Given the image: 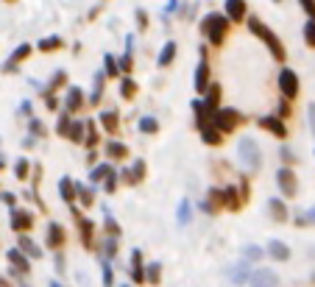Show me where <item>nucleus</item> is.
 Here are the masks:
<instances>
[{
    "instance_id": "f257e3e1",
    "label": "nucleus",
    "mask_w": 315,
    "mask_h": 287,
    "mask_svg": "<svg viewBox=\"0 0 315 287\" xmlns=\"http://www.w3.org/2000/svg\"><path fill=\"white\" fill-rule=\"evenodd\" d=\"M201 34H204L215 48H220V45L226 42V36H229V17L220 14V12L206 14V17L201 20Z\"/></svg>"
},
{
    "instance_id": "f03ea898",
    "label": "nucleus",
    "mask_w": 315,
    "mask_h": 287,
    "mask_svg": "<svg viewBox=\"0 0 315 287\" xmlns=\"http://www.w3.org/2000/svg\"><path fill=\"white\" fill-rule=\"evenodd\" d=\"M249 31H251L254 36H260L262 42L268 45V50H271V56H273V59H279V61L285 59V45L279 42V36L273 34V31L268 28V25L262 23V20H257V17H249Z\"/></svg>"
},
{
    "instance_id": "7ed1b4c3",
    "label": "nucleus",
    "mask_w": 315,
    "mask_h": 287,
    "mask_svg": "<svg viewBox=\"0 0 315 287\" xmlns=\"http://www.w3.org/2000/svg\"><path fill=\"white\" fill-rule=\"evenodd\" d=\"M237 156H240V165L249 170H257L262 165V151L257 145V139H251V137H243L237 142Z\"/></svg>"
},
{
    "instance_id": "20e7f679",
    "label": "nucleus",
    "mask_w": 315,
    "mask_h": 287,
    "mask_svg": "<svg viewBox=\"0 0 315 287\" xmlns=\"http://www.w3.org/2000/svg\"><path fill=\"white\" fill-rule=\"evenodd\" d=\"M243 123V117H240V112L237 109H231V106H226V109H215L212 112V126L218 128L220 134H229V131H234L237 126Z\"/></svg>"
},
{
    "instance_id": "39448f33",
    "label": "nucleus",
    "mask_w": 315,
    "mask_h": 287,
    "mask_svg": "<svg viewBox=\"0 0 315 287\" xmlns=\"http://www.w3.org/2000/svg\"><path fill=\"white\" fill-rule=\"evenodd\" d=\"M279 90H282V95H285L287 101H293V98L298 95V76L290 67H285V70L279 73Z\"/></svg>"
},
{
    "instance_id": "423d86ee",
    "label": "nucleus",
    "mask_w": 315,
    "mask_h": 287,
    "mask_svg": "<svg viewBox=\"0 0 315 287\" xmlns=\"http://www.w3.org/2000/svg\"><path fill=\"white\" fill-rule=\"evenodd\" d=\"M276 184H279V190H282V195H285V198H293V195H296L298 181H296V176H293L290 168H279V170H276Z\"/></svg>"
},
{
    "instance_id": "0eeeda50",
    "label": "nucleus",
    "mask_w": 315,
    "mask_h": 287,
    "mask_svg": "<svg viewBox=\"0 0 315 287\" xmlns=\"http://www.w3.org/2000/svg\"><path fill=\"white\" fill-rule=\"evenodd\" d=\"M257 126H260V128H265V131H271L273 137H279V139H285V137H287V126L282 123V117L265 114V117H260V120H257Z\"/></svg>"
},
{
    "instance_id": "6e6552de",
    "label": "nucleus",
    "mask_w": 315,
    "mask_h": 287,
    "mask_svg": "<svg viewBox=\"0 0 315 287\" xmlns=\"http://www.w3.org/2000/svg\"><path fill=\"white\" fill-rule=\"evenodd\" d=\"M34 226V215H31L28 209H12V229L14 232H28V229Z\"/></svg>"
},
{
    "instance_id": "1a4fd4ad",
    "label": "nucleus",
    "mask_w": 315,
    "mask_h": 287,
    "mask_svg": "<svg viewBox=\"0 0 315 287\" xmlns=\"http://www.w3.org/2000/svg\"><path fill=\"white\" fill-rule=\"evenodd\" d=\"M249 287H279V279L273 270H257L249 276Z\"/></svg>"
},
{
    "instance_id": "9d476101",
    "label": "nucleus",
    "mask_w": 315,
    "mask_h": 287,
    "mask_svg": "<svg viewBox=\"0 0 315 287\" xmlns=\"http://www.w3.org/2000/svg\"><path fill=\"white\" fill-rule=\"evenodd\" d=\"M223 12L229 20H246V12H249V6H246V0H226L223 3Z\"/></svg>"
},
{
    "instance_id": "9b49d317",
    "label": "nucleus",
    "mask_w": 315,
    "mask_h": 287,
    "mask_svg": "<svg viewBox=\"0 0 315 287\" xmlns=\"http://www.w3.org/2000/svg\"><path fill=\"white\" fill-rule=\"evenodd\" d=\"M81 106H84V92H81L78 87H70V90H67V98H64L67 114H75Z\"/></svg>"
},
{
    "instance_id": "f8f14e48",
    "label": "nucleus",
    "mask_w": 315,
    "mask_h": 287,
    "mask_svg": "<svg viewBox=\"0 0 315 287\" xmlns=\"http://www.w3.org/2000/svg\"><path fill=\"white\" fill-rule=\"evenodd\" d=\"M206 87H209V64L201 59V64L195 67V92H198V95H204Z\"/></svg>"
},
{
    "instance_id": "ddd939ff",
    "label": "nucleus",
    "mask_w": 315,
    "mask_h": 287,
    "mask_svg": "<svg viewBox=\"0 0 315 287\" xmlns=\"http://www.w3.org/2000/svg\"><path fill=\"white\" fill-rule=\"evenodd\" d=\"M64 229L61 223H48V248H61L64 245Z\"/></svg>"
},
{
    "instance_id": "4468645a",
    "label": "nucleus",
    "mask_w": 315,
    "mask_h": 287,
    "mask_svg": "<svg viewBox=\"0 0 315 287\" xmlns=\"http://www.w3.org/2000/svg\"><path fill=\"white\" fill-rule=\"evenodd\" d=\"M28 56H31V45L25 42V45H20V48H17V50H14V53H12V59H9L6 64H3V70H6V73H12L14 67H17L20 61H25V59H28Z\"/></svg>"
},
{
    "instance_id": "2eb2a0df",
    "label": "nucleus",
    "mask_w": 315,
    "mask_h": 287,
    "mask_svg": "<svg viewBox=\"0 0 315 287\" xmlns=\"http://www.w3.org/2000/svg\"><path fill=\"white\" fill-rule=\"evenodd\" d=\"M59 195H61V201H64V203H73V201H75V181L70 179V176H61V181H59Z\"/></svg>"
},
{
    "instance_id": "dca6fc26",
    "label": "nucleus",
    "mask_w": 315,
    "mask_h": 287,
    "mask_svg": "<svg viewBox=\"0 0 315 287\" xmlns=\"http://www.w3.org/2000/svg\"><path fill=\"white\" fill-rule=\"evenodd\" d=\"M173 59H176V42H173V39H168V42L162 45V50H159V56H156V64H159V67H168Z\"/></svg>"
},
{
    "instance_id": "f3484780",
    "label": "nucleus",
    "mask_w": 315,
    "mask_h": 287,
    "mask_svg": "<svg viewBox=\"0 0 315 287\" xmlns=\"http://www.w3.org/2000/svg\"><path fill=\"white\" fill-rule=\"evenodd\" d=\"M98 123H101L106 131H117V126H120V114H117L115 109H106V112H101Z\"/></svg>"
},
{
    "instance_id": "a211bd4d",
    "label": "nucleus",
    "mask_w": 315,
    "mask_h": 287,
    "mask_svg": "<svg viewBox=\"0 0 315 287\" xmlns=\"http://www.w3.org/2000/svg\"><path fill=\"white\" fill-rule=\"evenodd\" d=\"M6 257H9V262L14 265V273H17V276H20V273H28V259L23 257V251H20V248H12Z\"/></svg>"
},
{
    "instance_id": "6ab92c4d",
    "label": "nucleus",
    "mask_w": 315,
    "mask_h": 287,
    "mask_svg": "<svg viewBox=\"0 0 315 287\" xmlns=\"http://www.w3.org/2000/svg\"><path fill=\"white\" fill-rule=\"evenodd\" d=\"M131 279L137 281H145V268H142V251H137L134 248V254H131Z\"/></svg>"
},
{
    "instance_id": "aec40b11",
    "label": "nucleus",
    "mask_w": 315,
    "mask_h": 287,
    "mask_svg": "<svg viewBox=\"0 0 315 287\" xmlns=\"http://www.w3.org/2000/svg\"><path fill=\"white\" fill-rule=\"evenodd\" d=\"M142 179H145V162L137 159L131 168L126 170V181H128V184H137V181H142Z\"/></svg>"
},
{
    "instance_id": "412c9836",
    "label": "nucleus",
    "mask_w": 315,
    "mask_h": 287,
    "mask_svg": "<svg viewBox=\"0 0 315 287\" xmlns=\"http://www.w3.org/2000/svg\"><path fill=\"white\" fill-rule=\"evenodd\" d=\"M201 139H204L206 145H212V148H218V145L223 142V134H220L215 126H204V128H201Z\"/></svg>"
},
{
    "instance_id": "4be33fe9",
    "label": "nucleus",
    "mask_w": 315,
    "mask_h": 287,
    "mask_svg": "<svg viewBox=\"0 0 315 287\" xmlns=\"http://www.w3.org/2000/svg\"><path fill=\"white\" fill-rule=\"evenodd\" d=\"M103 154L109 156V159H126V156H128V148H126L123 142H117V139H112V142H106Z\"/></svg>"
},
{
    "instance_id": "5701e85b",
    "label": "nucleus",
    "mask_w": 315,
    "mask_h": 287,
    "mask_svg": "<svg viewBox=\"0 0 315 287\" xmlns=\"http://www.w3.org/2000/svg\"><path fill=\"white\" fill-rule=\"evenodd\" d=\"M81 142L87 145V148H95L98 145V126H95V120H84V139Z\"/></svg>"
},
{
    "instance_id": "b1692460",
    "label": "nucleus",
    "mask_w": 315,
    "mask_h": 287,
    "mask_svg": "<svg viewBox=\"0 0 315 287\" xmlns=\"http://www.w3.org/2000/svg\"><path fill=\"white\" fill-rule=\"evenodd\" d=\"M20 251H25L28 257H34V259H39V257H42V251H39V245L34 243V240H31L28 234H20Z\"/></svg>"
},
{
    "instance_id": "393cba45",
    "label": "nucleus",
    "mask_w": 315,
    "mask_h": 287,
    "mask_svg": "<svg viewBox=\"0 0 315 287\" xmlns=\"http://www.w3.org/2000/svg\"><path fill=\"white\" fill-rule=\"evenodd\" d=\"M268 254H271L273 259H287L290 257V248H287L282 240H271V243H268Z\"/></svg>"
},
{
    "instance_id": "a878e982",
    "label": "nucleus",
    "mask_w": 315,
    "mask_h": 287,
    "mask_svg": "<svg viewBox=\"0 0 315 287\" xmlns=\"http://www.w3.org/2000/svg\"><path fill=\"white\" fill-rule=\"evenodd\" d=\"M137 128H139L142 134H156V131H159V120L151 117V114H145V117H139Z\"/></svg>"
},
{
    "instance_id": "bb28decb",
    "label": "nucleus",
    "mask_w": 315,
    "mask_h": 287,
    "mask_svg": "<svg viewBox=\"0 0 315 287\" xmlns=\"http://www.w3.org/2000/svg\"><path fill=\"white\" fill-rule=\"evenodd\" d=\"M75 195L81 198L84 206H92V201H95V192H92L90 184H78V181H75Z\"/></svg>"
},
{
    "instance_id": "cd10ccee",
    "label": "nucleus",
    "mask_w": 315,
    "mask_h": 287,
    "mask_svg": "<svg viewBox=\"0 0 315 287\" xmlns=\"http://www.w3.org/2000/svg\"><path fill=\"white\" fill-rule=\"evenodd\" d=\"M103 76H109V78H117V76H120V64L115 61V56H112V53L103 56Z\"/></svg>"
},
{
    "instance_id": "c85d7f7f",
    "label": "nucleus",
    "mask_w": 315,
    "mask_h": 287,
    "mask_svg": "<svg viewBox=\"0 0 315 287\" xmlns=\"http://www.w3.org/2000/svg\"><path fill=\"white\" fill-rule=\"evenodd\" d=\"M137 95V81L134 78H123V84H120V98H126V101H131V98Z\"/></svg>"
},
{
    "instance_id": "c756f323",
    "label": "nucleus",
    "mask_w": 315,
    "mask_h": 287,
    "mask_svg": "<svg viewBox=\"0 0 315 287\" xmlns=\"http://www.w3.org/2000/svg\"><path fill=\"white\" fill-rule=\"evenodd\" d=\"M268 209H271V215L276 218V221H285V218H287V209H285V203L279 201V198H271V201H268Z\"/></svg>"
},
{
    "instance_id": "7c9ffc66",
    "label": "nucleus",
    "mask_w": 315,
    "mask_h": 287,
    "mask_svg": "<svg viewBox=\"0 0 315 287\" xmlns=\"http://www.w3.org/2000/svg\"><path fill=\"white\" fill-rule=\"evenodd\" d=\"M103 73H95V84H92V92H90V103H98L103 95Z\"/></svg>"
},
{
    "instance_id": "2f4dec72",
    "label": "nucleus",
    "mask_w": 315,
    "mask_h": 287,
    "mask_svg": "<svg viewBox=\"0 0 315 287\" xmlns=\"http://www.w3.org/2000/svg\"><path fill=\"white\" fill-rule=\"evenodd\" d=\"M42 53H48V50H59L61 48V39L59 36H45V39H39V45H37Z\"/></svg>"
},
{
    "instance_id": "473e14b6",
    "label": "nucleus",
    "mask_w": 315,
    "mask_h": 287,
    "mask_svg": "<svg viewBox=\"0 0 315 287\" xmlns=\"http://www.w3.org/2000/svg\"><path fill=\"white\" fill-rule=\"evenodd\" d=\"M78 226H81V240H84V245L90 248L92 245V221H84V218H78Z\"/></svg>"
},
{
    "instance_id": "72a5a7b5",
    "label": "nucleus",
    "mask_w": 315,
    "mask_h": 287,
    "mask_svg": "<svg viewBox=\"0 0 315 287\" xmlns=\"http://www.w3.org/2000/svg\"><path fill=\"white\" fill-rule=\"evenodd\" d=\"M67 139H73V142H81V139H84V120H73V123H70V137Z\"/></svg>"
},
{
    "instance_id": "f704fd0d",
    "label": "nucleus",
    "mask_w": 315,
    "mask_h": 287,
    "mask_svg": "<svg viewBox=\"0 0 315 287\" xmlns=\"http://www.w3.org/2000/svg\"><path fill=\"white\" fill-rule=\"evenodd\" d=\"M28 173H31V162L28 159H17V165H14V176L23 181V179H28Z\"/></svg>"
},
{
    "instance_id": "c9c22d12",
    "label": "nucleus",
    "mask_w": 315,
    "mask_h": 287,
    "mask_svg": "<svg viewBox=\"0 0 315 287\" xmlns=\"http://www.w3.org/2000/svg\"><path fill=\"white\" fill-rule=\"evenodd\" d=\"M70 123H73V120H70V114H61V117H59V126H56V131H59V137H70Z\"/></svg>"
},
{
    "instance_id": "e433bc0d",
    "label": "nucleus",
    "mask_w": 315,
    "mask_h": 287,
    "mask_svg": "<svg viewBox=\"0 0 315 287\" xmlns=\"http://www.w3.org/2000/svg\"><path fill=\"white\" fill-rule=\"evenodd\" d=\"M159 276H162V268H159V262H151L145 268V281H151V284H156Z\"/></svg>"
},
{
    "instance_id": "4c0bfd02",
    "label": "nucleus",
    "mask_w": 315,
    "mask_h": 287,
    "mask_svg": "<svg viewBox=\"0 0 315 287\" xmlns=\"http://www.w3.org/2000/svg\"><path fill=\"white\" fill-rule=\"evenodd\" d=\"M109 170H115V168H112V165H98V168L90 173V181H92V184H95V181H103Z\"/></svg>"
},
{
    "instance_id": "58836bf2",
    "label": "nucleus",
    "mask_w": 315,
    "mask_h": 287,
    "mask_svg": "<svg viewBox=\"0 0 315 287\" xmlns=\"http://www.w3.org/2000/svg\"><path fill=\"white\" fill-rule=\"evenodd\" d=\"M28 128H31V134H34V137H48V128H45L37 117H31V120H28Z\"/></svg>"
},
{
    "instance_id": "ea45409f",
    "label": "nucleus",
    "mask_w": 315,
    "mask_h": 287,
    "mask_svg": "<svg viewBox=\"0 0 315 287\" xmlns=\"http://www.w3.org/2000/svg\"><path fill=\"white\" fill-rule=\"evenodd\" d=\"M179 223H182V226H187V223H190V201H187V198H184V201L182 203H179Z\"/></svg>"
},
{
    "instance_id": "a19ab883",
    "label": "nucleus",
    "mask_w": 315,
    "mask_h": 287,
    "mask_svg": "<svg viewBox=\"0 0 315 287\" xmlns=\"http://www.w3.org/2000/svg\"><path fill=\"white\" fill-rule=\"evenodd\" d=\"M304 42H307L309 48H315V20H309V23L304 25Z\"/></svg>"
},
{
    "instance_id": "79ce46f5",
    "label": "nucleus",
    "mask_w": 315,
    "mask_h": 287,
    "mask_svg": "<svg viewBox=\"0 0 315 287\" xmlns=\"http://www.w3.org/2000/svg\"><path fill=\"white\" fill-rule=\"evenodd\" d=\"M103 212H106V232H109V237H117V234H120V226H117V221L109 215V209H103Z\"/></svg>"
},
{
    "instance_id": "37998d69",
    "label": "nucleus",
    "mask_w": 315,
    "mask_h": 287,
    "mask_svg": "<svg viewBox=\"0 0 315 287\" xmlns=\"http://www.w3.org/2000/svg\"><path fill=\"white\" fill-rule=\"evenodd\" d=\"M64 78H67V76H64V70H56V76H53V78H50V87H48V92L59 90V87H61V84H64Z\"/></svg>"
},
{
    "instance_id": "c03bdc74",
    "label": "nucleus",
    "mask_w": 315,
    "mask_h": 287,
    "mask_svg": "<svg viewBox=\"0 0 315 287\" xmlns=\"http://www.w3.org/2000/svg\"><path fill=\"white\" fill-rule=\"evenodd\" d=\"M103 184H106V192H115V190H117V173H115V170H109V173H106Z\"/></svg>"
},
{
    "instance_id": "a18cd8bd",
    "label": "nucleus",
    "mask_w": 315,
    "mask_h": 287,
    "mask_svg": "<svg viewBox=\"0 0 315 287\" xmlns=\"http://www.w3.org/2000/svg\"><path fill=\"white\" fill-rule=\"evenodd\" d=\"M262 257V248H257V245H249L246 248V262H254V259Z\"/></svg>"
},
{
    "instance_id": "49530a36",
    "label": "nucleus",
    "mask_w": 315,
    "mask_h": 287,
    "mask_svg": "<svg viewBox=\"0 0 315 287\" xmlns=\"http://www.w3.org/2000/svg\"><path fill=\"white\" fill-rule=\"evenodd\" d=\"M103 254H106V257H115V254H117V243H115V237H109L106 243H103Z\"/></svg>"
},
{
    "instance_id": "de8ad7c7",
    "label": "nucleus",
    "mask_w": 315,
    "mask_h": 287,
    "mask_svg": "<svg viewBox=\"0 0 315 287\" xmlns=\"http://www.w3.org/2000/svg\"><path fill=\"white\" fill-rule=\"evenodd\" d=\"M301 3V9L309 14V20H315V0H298Z\"/></svg>"
},
{
    "instance_id": "09e8293b",
    "label": "nucleus",
    "mask_w": 315,
    "mask_h": 287,
    "mask_svg": "<svg viewBox=\"0 0 315 287\" xmlns=\"http://www.w3.org/2000/svg\"><path fill=\"white\" fill-rule=\"evenodd\" d=\"M45 106H48L50 112H53V109H59V101H56L53 92H48V95H45Z\"/></svg>"
},
{
    "instance_id": "8fccbe9b",
    "label": "nucleus",
    "mask_w": 315,
    "mask_h": 287,
    "mask_svg": "<svg viewBox=\"0 0 315 287\" xmlns=\"http://www.w3.org/2000/svg\"><path fill=\"white\" fill-rule=\"evenodd\" d=\"M103 287H112V268L103 262Z\"/></svg>"
},
{
    "instance_id": "3c124183",
    "label": "nucleus",
    "mask_w": 315,
    "mask_h": 287,
    "mask_svg": "<svg viewBox=\"0 0 315 287\" xmlns=\"http://www.w3.org/2000/svg\"><path fill=\"white\" fill-rule=\"evenodd\" d=\"M296 223H298V226H304V223H315V209H309V215L296 218Z\"/></svg>"
},
{
    "instance_id": "603ef678",
    "label": "nucleus",
    "mask_w": 315,
    "mask_h": 287,
    "mask_svg": "<svg viewBox=\"0 0 315 287\" xmlns=\"http://www.w3.org/2000/svg\"><path fill=\"white\" fill-rule=\"evenodd\" d=\"M137 25H139L142 31L148 28V14H145V12H139V9H137Z\"/></svg>"
},
{
    "instance_id": "864d4df0",
    "label": "nucleus",
    "mask_w": 315,
    "mask_h": 287,
    "mask_svg": "<svg viewBox=\"0 0 315 287\" xmlns=\"http://www.w3.org/2000/svg\"><path fill=\"white\" fill-rule=\"evenodd\" d=\"M246 279H249V276H246V268H243V265H240V268H234V281H237V284L246 281Z\"/></svg>"
},
{
    "instance_id": "5fc2aeb1",
    "label": "nucleus",
    "mask_w": 315,
    "mask_h": 287,
    "mask_svg": "<svg viewBox=\"0 0 315 287\" xmlns=\"http://www.w3.org/2000/svg\"><path fill=\"white\" fill-rule=\"evenodd\" d=\"M173 12H176V0H168V6H165L162 17H165V20H168V17H170V14H173Z\"/></svg>"
},
{
    "instance_id": "6e6d98bb",
    "label": "nucleus",
    "mask_w": 315,
    "mask_h": 287,
    "mask_svg": "<svg viewBox=\"0 0 315 287\" xmlns=\"http://www.w3.org/2000/svg\"><path fill=\"white\" fill-rule=\"evenodd\" d=\"M0 201L9 203V206H14V195H12V192H0Z\"/></svg>"
},
{
    "instance_id": "4d7b16f0",
    "label": "nucleus",
    "mask_w": 315,
    "mask_h": 287,
    "mask_svg": "<svg viewBox=\"0 0 315 287\" xmlns=\"http://www.w3.org/2000/svg\"><path fill=\"white\" fill-rule=\"evenodd\" d=\"M282 159H285V162H290V159H293V154H290L287 148H282Z\"/></svg>"
},
{
    "instance_id": "13d9d810",
    "label": "nucleus",
    "mask_w": 315,
    "mask_h": 287,
    "mask_svg": "<svg viewBox=\"0 0 315 287\" xmlns=\"http://www.w3.org/2000/svg\"><path fill=\"white\" fill-rule=\"evenodd\" d=\"M309 120H312V131H315V106H309Z\"/></svg>"
},
{
    "instance_id": "bf43d9fd",
    "label": "nucleus",
    "mask_w": 315,
    "mask_h": 287,
    "mask_svg": "<svg viewBox=\"0 0 315 287\" xmlns=\"http://www.w3.org/2000/svg\"><path fill=\"white\" fill-rule=\"evenodd\" d=\"M3 168H6V159H3V156H0V170H3Z\"/></svg>"
},
{
    "instance_id": "052dcab7",
    "label": "nucleus",
    "mask_w": 315,
    "mask_h": 287,
    "mask_svg": "<svg viewBox=\"0 0 315 287\" xmlns=\"http://www.w3.org/2000/svg\"><path fill=\"white\" fill-rule=\"evenodd\" d=\"M50 287H61V284H59V281H50Z\"/></svg>"
},
{
    "instance_id": "680f3d73",
    "label": "nucleus",
    "mask_w": 315,
    "mask_h": 287,
    "mask_svg": "<svg viewBox=\"0 0 315 287\" xmlns=\"http://www.w3.org/2000/svg\"><path fill=\"white\" fill-rule=\"evenodd\" d=\"M6 3H17V0H6Z\"/></svg>"
},
{
    "instance_id": "e2e57ef3",
    "label": "nucleus",
    "mask_w": 315,
    "mask_h": 287,
    "mask_svg": "<svg viewBox=\"0 0 315 287\" xmlns=\"http://www.w3.org/2000/svg\"><path fill=\"white\" fill-rule=\"evenodd\" d=\"M123 287H131V284H123Z\"/></svg>"
},
{
    "instance_id": "0e129e2a",
    "label": "nucleus",
    "mask_w": 315,
    "mask_h": 287,
    "mask_svg": "<svg viewBox=\"0 0 315 287\" xmlns=\"http://www.w3.org/2000/svg\"><path fill=\"white\" fill-rule=\"evenodd\" d=\"M273 3H279V0H273Z\"/></svg>"
}]
</instances>
